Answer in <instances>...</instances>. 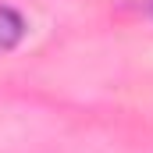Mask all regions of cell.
<instances>
[{
    "mask_svg": "<svg viewBox=\"0 0 153 153\" xmlns=\"http://www.w3.org/2000/svg\"><path fill=\"white\" fill-rule=\"evenodd\" d=\"M22 36H25V22H22V14L11 11V7H0V50L18 46Z\"/></svg>",
    "mask_w": 153,
    "mask_h": 153,
    "instance_id": "6da1fadb",
    "label": "cell"
}]
</instances>
